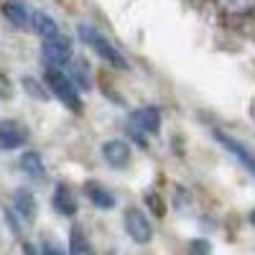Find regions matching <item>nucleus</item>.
I'll list each match as a JSON object with an SVG mask.
<instances>
[{
  "label": "nucleus",
  "instance_id": "obj_1",
  "mask_svg": "<svg viewBox=\"0 0 255 255\" xmlns=\"http://www.w3.org/2000/svg\"><path fill=\"white\" fill-rule=\"evenodd\" d=\"M77 33H79V38H82V44H87L102 61H108L110 67H115V69H120V72L130 69V64H128V59L123 56V51H120L102 31H97V28L90 26V23H82V26L77 28Z\"/></svg>",
  "mask_w": 255,
  "mask_h": 255
},
{
  "label": "nucleus",
  "instance_id": "obj_2",
  "mask_svg": "<svg viewBox=\"0 0 255 255\" xmlns=\"http://www.w3.org/2000/svg\"><path fill=\"white\" fill-rule=\"evenodd\" d=\"M44 84H46L49 92H51L61 105H67L69 110H74V113H79V110H82V97H79V90H77V84L72 82V77H69L67 72H64V69L46 67Z\"/></svg>",
  "mask_w": 255,
  "mask_h": 255
},
{
  "label": "nucleus",
  "instance_id": "obj_3",
  "mask_svg": "<svg viewBox=\"0 0 255 255\" xmlns=\"http://www.w3.org/2000/svg\"><path fill=\"white\" fill-rule=\"evenodd\" d=\"M158 130H161V110L156 105H143L128 120V133L135 140H140V145H148V135H158Z\"/></svg>",
  "mask_w": 255,
  "mask_h": 255
},
{
  "label": "nucleus",
  "instance_id": "obj_4",
  "mask_svg": "<svg viewBox=\"0 0 255 255\" xmlns=\"http://www.w3.org/2000/svg\"><path fill=\"white\" fill-rule=\"evenodd\" d=\"M123 227L135 245H148L153 240V225L140 207H128L123 212Z\"/></svg>",
  "mask_w": 255,
  "mask_h": 255
},
{
  "label": "nucleus",
  "instance_id": "obj_5",
  "mask_svg": "<svg viewBox=\"0 0 255 255\" xmlns=\"http://www.w3.org/2000/svg\"><path fill=\"white\" fill-rule=\"evenodd\" d=\"M41 54H44L46 67H54V69H64V67H69V61L74 59L72 38H69L67 33H61L59 38L41 41Z\"/></svg>",
  "mask_w": 255,
  "mask_h": 255
},
{
  "label": "nucleus",
  "instance_id": "obj_6",
  "mask_svg": "<svg viewBox=\"0 0 255 255\" xmlns=\"http://www.w3.org/2000/svg\"><path fill=\"white\" fill-rule=\"evenodd\" d=\"M215 140L225 148V151L235 158L248 174H253L255 176V151L250 145H245L240 138H235V135H230V133H225V130H215Z\"/></svg>",
  "mask_w": 255,
  "mask_h": 255
},
{
  "label": "nucleus",
  "instance_id": "obj_7",
  "mask_svg": "<svg viewBox=\"0 0 255 255\" xmlns=\"http://www.w3.org/2000/svg\"><path fill=\"white\" fill-rule=\"evenodd\" d=\"M100 153H102V161L108 163L113 171H123V168H128L130 161H133V148H130V143H128L125 138L105 140L102 148H100Z\"/></svg>",
  "mask_w": 255,
  "mask_h": 255
},
{
  "label": "nucleus",
  "instance_id": "obj_8",
  "mask_svg": "<svg viewBox=\"0 0 255 255\" xmlns=\"http://www.w3.org/2000/svg\"><path fill=\"white\" fill-rule=\"evenodd\" d=\"M28 143V128L15 120V118H5L0 120V151H15L23 148Z\"/></svg>",
  "mask_w": 255,
  "mask_h": 255
},
{
  "label": "nucleus",
  "instance_id": "obj_9",
  "mask_svg": "<svg viewBox=\"0 0 255 255\" xmlns=\"http://www.w3.org/2000/svg\"><path fill=\"white\" fill-rule=\"evenodd\" d=\"M51 207L59 212L61 217H74L79 212V202H77V194L69 184L59 181L54 186V194H51Z\"/></svg>",
  "mask_w": 255,
  "mask_h": 255
},
{
  "label": "nucleus",
  "instance_id": "obj_10",
  "mask_svg": "<svg viewBox=\"0 0 255 255\" xmlns=\"http://www.w3.org/2000/svg\"><path fill=\"white\" fill-rule=\"evenodd\" d=\"M13 212L23 220V222H33L36 220V212H38V202L33 197V191L20 186L13 191Z\"/></svg>",
  "mask_w": 255,
  "mask_h": 255
},
{
  "label": "nucleus",
  "instance_id": "obj_11",
  "mask_svg": "<svg viewBox=\"0 0 255 255\" xmlns=\"http://www.w3.org/2000/svg\"><path fill=\"white\" fill-rule=\"evenodd\" d=\"M0 10H3V15H5V20H8L10 26H15V28H20V31L31 28L33 10H28V8H26L23 0H5Z\"/></svg>",
  "mask_w": 255,
  "mask_h": 255
},
{
  "label": "nucleus",
  "instance_id": "obj_12",
  "mask_svg": "<svg viewBox=\"0 0 255 255\" xmlns=\"http://www.w3.org/2000/svg\"><path fill=\"white\" fill-rule=\"evenodd\" d=\"M82 191H84V197L90 199V204L97 207V209H113V207H115V194H113V191L105 186V184H100V181H95V179L84 181Z\"/></svg>",
  "mask_w": 255,
  "mask_h": 255
},
{
  "label": "nucleus",
  "instance_id": "obj_13",
  "mask_svg": "<svg viewBox=\"0 0 255 255\" xmlns=\"http://www.w3.org/2000/svg\"><path fill=\"white\" fill-rule=\"evenodd\" d=\"M18 168L33 181H44L46 179V163H44V158H41V153H36V151H26L23 156H20L18 158Z\"/></svg>",
  "mask_w": 255,
  "mask_h": 255
},
{
  "label": "nucleus",
  "instance_id": "obj_14",
  "mask_svg": "<svg viewBox=\"0 0 255 255\" xmlns=\"http://www.w3.org/2000/svg\"><path fill=\"white\" fill-rule=\"evenodd\" d=\"M31 28L41 36V41H51V38H59L64 31L59 28V23L44 10H33V20H31Z\"/></svg>",
  "mask_w": 255,
  "mask_h": 255
},
{
  "label": "nucleus",
  "instance_id": "obj_15",
  "mask_svg": "<svg viewBox=\"0 0 255 255\" xmlns=\"http://www.w3.org/2000/svg\"><path fill=\"white\" fill-rule=\"evenodd\" d=\"M217 8H220L225 15L243 18V15L255 13V0H217Z\"/></svg>",
  "mask_w": 255,
  "mask_h": 255
},
{
  "label": "nucleus",
  "instance_id": "obj_16",
  "mask_svg": "<svg viewBox=\"0 0 255 255\" xmlns=\"http://www.w3.org/2000/svg\"><path fill=\"white\" fill-rule=\"evenodd\" d=\"M69 255H95L92 243L87 240L84 230H82V227H77V225L69 230Z\"/></svg>",
  "mask_w": 255,
  "mask_h": 255
},
{
  "label": "nucleus",
  "instance_id": "obj_17",
  "mask_svg": "<svg viewBox=\"0 0 255 255\" xmlns=\"http://www.w3.org/2000/svg\"><path fill=\"white\" fill-rule=\"evenodd\" d=\"M20 87L26 90V95H28V97L41 100V102H46V100L51 97V92H49L46 84H44V82H36V77H31V74L20 77Z\"/></svg>",
  "mask_w": 255,
  "mask_h": 255
},
{
  "label": "nucleus",
  "instance_id": "obj_18",
  "mask_svg": "<svg viewBox=\"0 0 255 255\" xmlns=\"http://www.w3.org/2000/svg\"><path fill=\"white\" fill-rule=\"evenodd\" d=\"M69 67L74 69V77H72V82H74V84H79V87H84V90H87V87H90V69H87V64H84L82 59H72V61H69Z\"/></svg>",
  "mask_w": 255,
  "mask_h": 255
},
{
  "label": "nucleus",
  "instance_id": "obj_19",
  "mask_svg": "<svg viewBox=\"0 0 255 255\" xmlns=\"http://www.w3.org/2000/svg\"><path fill=\"white\" fill-rule=\"evenodd\" d=\"M189 255H212V245L204 238H197L189 243Z\"/></svg>",
  "mask_w": 255,
  "mask_h": 255
},
{
  "label": "nucleus",
  "instance_id": "obj_20",
  "mask_svg": "<svg viewBox=\"0 0 255 255\" xmlns=\"http://www.w3.org/2000/svg\"><path fill=\"white\" fill-rule=\"evenodd\" d=\"M145 204L151 207V212H153V215L163 217V212H166V207H163V202H161V197L156 194V191H148V194H145Z\"/></svg>",
  "mask_w": 255,
  "mask_h": 255
},
{
  "label": "nucleus",
  "instance_id": "obj_21",
  "mask_svg": "<svg viewBox=\"0 0 255 255\" xmlns=\"http://www.w3.org/2000/svg\"><path fill=\"white\" fill-rule=\"evenodd\" d=\"M41 253H44V255H69V253H64V250H61V245H59V243H54L51 238H46L44 243H41Z\"/></svg>",
  "mask_w": 255,
  "mask_h": 255
},
{
  "label": "nucleus",
  "instance_id": "obj_22",
  "mask_svg": "<svg viewBox=\"0 0 255 255\" xmlns=\"http://www.w3.org/2000/svg\"><path fill=\"white\" fill-rule=\"evenodd\" d=\"M10 92H13V87H10V82L0 74V100H5V97H10Z\"/></svg>",
  "mask_w": 255,
  "mask_h": 255
},
{
  "label": "nucleus",
  "instance_id": "obj_23",
  "mask_svg": "<svg viewBox=\"0 0 255 255\" xmlns=\"http://www.w3.org/2000/svg\"><path fill=\"white\" fill-rule=\"evenodd\" d=\"M23 255H44L41 248H36L33 243H23Z\"/></svg>",
  "mask_w": 255,
  "mask_h": 255
},
{
  "label": "nucleus",
  "instance_id": "obj_24",
  "mask_svg": "<svg viewBox=\"0 0 255 255\" xmlns=\"http://www.w3.org/2000/svg\"><path fill=\"white\" fill-rule=\"evenodd\" d=\"M250 225H253V227H255V209H253V212H250Z\"/></svg>",
  "mask_w": 255,
  "mask_h": 255
}]
</instances>
